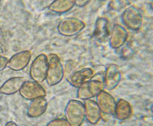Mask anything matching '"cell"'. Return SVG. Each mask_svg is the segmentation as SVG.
I'll use <instances>...</instances> for the list:
<instances>
[{"instance_id": "1", "label": "cell", "mask_w": 153, "mask_h": 126, "mask_svg": "<svg viewBox=\"0 0 153 126\" xmlns=\"http://www.w3.org/2000/svg\"><path fill=\"white\" fill-rule=\"evenodd\" d=\"M48 56V71L46 79L49 86L58 84L64 77V68L59 56L51 53Z\"/></svg>"}, {"instance_id": "2", "label": "cell", "mask_w": 153, "mask_h": 126, "mask_svg": "<svg viewBox=\"0 0 153 126\" xmlns=\"http://www.w3.org/2000/svg\"><path fill=\"white\" fill-rule=\"evenodd\" d=\"M65 116L70 126H80L86 119L84 105L77 100H70L65 109Z\"/></svg>"}, {"instance_id": "3", "label": "cell", "mask_w": 153, "mask_h": 126, "mask_svg": "<svg viewBox=\"0 0 153 126\" xmlns=\"http://www.w3.org/2000/svg\"><path fill=\"white\" fill-rule=\"evenodd\" d=\"M47 71L48 56L45 54L38 55L32 61L30 66V77L32 81L40 84L46 79Z\"/></svg>"}, {"instance_id": "4", "label": "cell", "mask_w": 153, "mask_h": 126, "mask_svg": "<svg viewBox=\"0 0 153 126\" xmlns=\"http://www.w3.org/2000/svg\"><path fill=\"white\" fill-rule=\"evenodd\" d=\"M123 23L126 28L132 31H137L143 25V16L135 5H129L125 8L121 16Z\"/></svg>"}, {"instance_id": "5", "label": "cell", "mask_w": 153, "mask_h": 126, "mask_svg": "<svg viewBox=\"0 0 153 126\" xmlns=\"http://www.w3.org/2000/svg\"><path fill=\"white\" fill-rule=\"evenodd\" d=\"M85 27V24L77 18L68 17L61 20L57 25V32L63 36L71 37L80 33Z\"/></svg>"}, {"instance_id": "6", "label": "cell", "mask_w": 153, "mask_h": 126, "mask_svg": "<svg viewBox=\"0 0 153 126\" xmlns=\"http://www.w3.org/2000/svg\"><path fill=\"white\" fill-rule=\"evenodd\" d=\"M104 85L103 79L93 77L91 80L82 85L77 90V96L81 99L87 100L97 96L100 92L103 91Z\"/></svg>"}, {"instance_id": "7", "label": "cell", "mask_w": 153, "mask_h": 126, "mask_svg": "<svg viewBox=\"0 0 153 126\" xmlns=\"http://www.w3.org/2000/svg\"><path fill=\"white\" fill-rule=\"evenodd\" d=\"M19 94L26 100H34L45 97L46 92L39 83L34 81H25V82L19 90Z\"/></svg>"}, {"instance_id": "8", "label": "cell", "mask_w": 153, "mask_h": 126, "mask_svg": "<svg viewBox=\"0 0 153 126\" xmlns=\"http://www.w3.org/2000/svg\"><path fill=\"white\" fill-rule=\"evenodd\" d=\"M97 104L99 107L100 110L102 115L106 116H111L114 115L116 103L113 97L111 94L104 91H102L97 95Z\"/></svg>"}, {"instance_id": "9", "label": "cell", "mask_w": 153, "mask_h": 126, "mask_svg": "<svg viewBox=\"0 0 153 126\" xmlns=\"http://www.w3.org/2000/svg\"><path fill=\"white\" fill-rule=\"evenodd\" d=\"M31 58V52L30 50H23L16 53L9 58L7 66L11 70L19 72L24 69L29 64Z\"/></svg>"}, {"instance_id": "10", "label": "cell", "mask_w": 153, "mask_h": 126, "mask_svg": "<svg viewBox=\"0 0 153 126\" xmlns=\"http://www.w3.org/2000/svg\"><path fill=\"white\" fill-rule=\"evenodd\" d=\"M121 80V72L120 68L115 64H111L106 68L103 77L104 88L108 90H113L117 87Z\"/></svg>"}, {"instance_id": "11", "label": "cell", "mask_w": 153, "mask_h": 126, "mask_svg": "<svg viewBox=\"0 0 153 126\" xmlns=\"http://www.w3.org/2000/svg\"><path fill=\"white\" fill-rule=\"evenodd\" d=\"M112 28L107 19L98 18L95 22L93 35L99 42H106L110 39Z\"/></svg>"}, {"instance_id": "12", "label": "cell", "mask_w": 153, "mask_h": 126, "mask_svg": "<svg viewBox=\"0 0 153 126\" xmlns=\"http://www.w3.org/2000/svg\"><path fill=\"white\" fill-rule=\"evenodd\" d=\"M94 77V71L91 68H84L73 72L67 77L68 82L75 88H80Z\"/></svg>"}, {"instance_id": "13", "label": "cell", "mask_w": 153, "mask_h": 126, "mask_svg": "<svg viewBox=\"0 0 153 126\" xmlns=\"http://www.w3.org/2000/svg\"><path fill=\"white\" fill-rule=\"evenodd\" d=\"M128 32L121 25H115L112 28L110 37V46L112 49H117L122 47L128 39Z\"/></svg>"}, {"instance_id": "14", "label": "cell", "mask_w": 153, "mask_h": 126, "mask_svg": "<svg viewBox=\"0 0 153 126\" xmlns=\"http://www.w3.org/2000/svg\"><path fill=\"white\" fill-rule=\"evenodd\" d=\"M25 82V79L21 76L10 78L5 81L0 87V93L6 95L16 94L21 89L22 86Z\"/></svg>"}, {"instance_id": "15", "label": "cell", "mask_w": 153, "mask_h": 126, "mask_svg": "<svg viewBox=\"0 0 153 126\" xmlns=\"http://www.w3.org/2000/svg\"><path fill=\"white\" fill-rule=\"evenodd\" d=\"M84 105L85 108V118L87 121L91 124H97L101 118V112L97 102L87 99Z\"/></svg>"}, {"instance_id": "16", "label": "cell", "mask_w": 153, "mask_h": 126, "mask_svg": "<svg viewBox=\"0 0 153 126\" xmlns=\"http://www.w3.org/2000/svg\"><path fill=\"white\" fill-rule=\"evenodd\" d=\"M48 102L45 98H38L31 101L27 110V114L31 118H37L45 112L47 109Z\"/></svg>"}, {"instance_id": "17", "label": "cell", "mask_w": 153, "mask_h": 126, "mask_svg": "<svg viewBox=\"0 0 153 126\" xmlns=\"http://www.w3.org/2000/svg\"><path fill=\"white\" fill-rule=\"evenodd\" d=\"M132 114V107L129 102L124 99H120L116 103L114 115L118 120L123 121L129 118Z\"/></svg>"}, {"instance_id": "18", "label": "cell", "mask_w": 153, "mask_h": 126, "mask_svg": "<svg viewBox=\"0 0 153 126\" xmlns=\"http://www.w3.org/2000/svg\"><path fill=\"white\" fill-rule=\"evenodd\" d=\"M74 6V0H56L48 6V9L56 14H64Z\"/></svg>"}, {"instance_id": "19", "label": "cell", "mask_w": 153, "mask_h": 126, "mask_svg": "<svg viewBox=\"0 0 153 126\" xmlns=\"http://www.w3.org/2000/svg\"><path fill=\"white\" fill-rule=\"evenodd\" d=\"M126 1H111L109 3V7L113 10H120L123 8H126L127 4L125 3Z\"/></svg>"}, {"instance_id": "20", "label": "cell", "mask_w": 153, "mask_h": 126, "mask_svg": "<svg viewBox=\"0 0 153 126\" xmlns=\"http://www.w3.org/2000/svg\"><path fill=\"white\" fill-rule=\"evenodd\" d=\"M47 126H70L66 119L56 118L51 121Z\"/></svg>"}, {"instance_id": "21", "label": "cell", "mask_w": 153, "mask_h": 126, "mask_svg": "<svg viewBox=\"0 0 153 126\" xmlns=\"http://www.w3.org/2000/svg\"><path fill=\"white\" fill-rule=\"evenodd\" d=\"M9 58L6 56H4L2 55H0V72L4 70L6 66H7Z\"/></svg>"}, {"instance_id": "22", "label": "cell", "mask_w": 153, "mask_h": 126, "mask_svg": "<svg viewBox=\"0 0 153 126\" xmlns=\"http://www.w3.org/2000/svg\"><path fill=\"white\" fill-rule=\"evenodd\" d=\"M88 2H90V1H86V0H77V1H74V5H76L78 7H83L84 5H87Z\"/></svg>"}, {"instance_id": "23", "label": "cell", "mask_w": 153, "mask_h": 126, "mask_svg": "<svg viewBox=\"0 0 153 126\" xmlns=\"http://www.w3.org/2000/svg\"><path fill=\"white\" fill-rule=\"evenodd\" d=\"M5 126H18V125L16 124V123L13 122H9L8 123H6V124H5Z\"/></svg>"}, {"instance_id": "24", "label": "cell", "mask_w": 153, "mask_h": 126, "mask_svg": "<svg viewBox=\"0 0 153 126\" xmlns=\"http://www.w3.org/2000/svg\"><path fill=\"white\" fill-rule=\"evenodd\" d=\"M2 52H3V50H2V47H1V46H0V55L2 54Z\"/></svg>"}]
</instances>
